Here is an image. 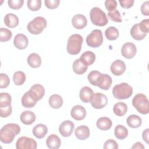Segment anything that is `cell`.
<instances>
[{"label": "cell", "instance_id": "obj_32", "mask_svg": "<svg viewBox=\"0 0 149 149\" xmlns=\"http://www.w3.org/2000/svg\"><path fill=\"white\" fill-rule=\"evenodd\" d=\"M127 111V105L122 102H118L116 103L113 108V113L118 116H122Z\"/></svg>", "mask_w": 149, "mask_h": 149}, {"label": "cell", "instance_id": "obj_39", "mask_svg": "<svg viewBox=\"0 0 149 149\" xmlns=\"http://www.w3.org/2000/svg\"><path fill=\"white\" fill-rule=\"evenodd\" d=\"M28 8L32 11L38 10L41 6V0H29L27 2Z\"/></svg>", "mask_w": 149, "mask_h": 149}, {"label": "cell", "instance_id": "obj_40", "mask_svg": "<svg viewBox=\"0 0 149 149\" xmlns=\"http://www.w3.org/2000/svg\"><path fill=\"white\" fill-rule=\"evenodd\" d=\"M108 17L112 21L120 23L122 22L121 15L119 12V10L115 9L112 11L108 12Z\"/></svg>", "mask_w": 149, "mask_h": 149}, {"label": "cell", "instance_id": "obj_35", "mask_svg": "<svg viewBox=\"0 0 149 149\" xmlns=\"http://www.w3.org/2000/svg\"><path fill=\"white\" fill-rule=\"evenodd\" d=\"M26 79V74L22 71H17L13 74V80L16 86L22 85L25 82Z\"/></svg>", "mask_w": 149, "mask_h": 149}, {"label": "cell", "instance_id": "obj_49", "mask_svg": "<svg viewBox=\"0 0 149 149\" xmlns=\"http://www.w3.org/2000/svg\"><path fill=\"white\" fill-rule=\"evenodd\" d=\"M141 12L143 15H149V2L148 1L144 2L141 6Z\"/></svg>", "mask_w": 149, "mask_h": 149}, {"label": "cell", "instance_id": "obj_23", "mask_svg": "<svg viewBox=\"0 0 149 149\" xmlns=\"http://www.w3.org/2000/svg\"><path fill=\"white\" fill-rule=\"evenodd\" d=\"M21 102L23 107L26 108H30L35 106L37 101L33 98L28 91L26 92L22 96Z\"/></svg>", "mask_w": 149, "mask_h": 149}, {"label": "cell", "instance_id": "obj_3", "mask_svg": "<svg viewBox=\"0 0 149 149\" xmlns=\"http://www.w3.org/2000/svg\"><path fill=\"white\" fill-rule=\"evenodd\" d=\"M83 37L78 34H74L70 36L68 40L67 51L70 55L78 54L81 49Z\"/></svg>", "mask_w": 149, "mask_h": 149}, {"label": "cell", "instance_id": "obj_13", "mask_svg": "<svg viewBox=\"0 0 149 149\" xmlns=\"http://www.w3.org/2000/svg\"><path fill=\"white\" fill-rule=\"evenodd\" d=\"M30 95L37 101L40 100L45 94L44 87L39 84H36L32 86L29 91Z\"/></svg>", "mask_w": 149, "mask_h": 149}, {"label": "cell", "instance_id": "obj_9", "mask_svg": "<svg viewBox=\"0 0 149 149\" xmlns=\"http://www.w3.org/2000/svg\"><path fill=\"white\" fill-rule=\"evenodd\" d=\"M90 103L94 108L101 109L107 105L108 98L105 94L101 93H97L94 94Z\"/></svg>", "mask_w": 149, "mask_h": 149}, {"label": "cell", "instance_id": "obj_31", "mask_svg": "<svg viewBox=\"0 0 149 149\" xmlns=\"http://www.w3.org/2000/svg\"><path fill=\"white\" fill-rule=\"evenodd\" d=\"M126 122L129 127L132 128H137L141 126L142 120L141 118L137 115H131L127 117Z\"/></svg>", "mask_w": 149, "mask_h": 149}, {"label": "cell", "instance_id": "obj_8", "mask_svg": "<svg viewBox=\"0 0 149 149\" xmlns=\"http://www.w3.org/2000/svg\"><path fill=\"white\" fill-rule=\"evenodd\" d=\"M37 147L36 141L30 137H20L16 143L17 149H36Z\"/></svg>", "mask_w": 149, "mask_h": 149}, {"label": "cell", "instance_id": "obj_48", "mask_svg": "<svg viewBox=\"0 0 149 149\" xmlns=\"http://www.w3.org/2000/svg\"><path fill=\"white\" fill-rule=\"evenodd\" d=\"M119 2L122 8L127 9L133 6L134 1V0H119Z\"/></svg>", "mask_w": 149, "mask_h": 149}, {"label": "cell", "instance_id": "obj_33", "mask_svg": "<svg viewBox=\"0 0 149 149\" xmlns=\"http://www.w3.org/2000/svg\"><path fill=\"white\" fill-rule=\"evenodd\" d=\"M114 134L115 137L119 139L123 140L128 135L127 129L122 125H118L114 129Z\"/></svg>", "mask_w": 149, "mask_h": 149}, {"label": "cell", "instance_id": "obj_36", "mask_svg": "<svg viewBox=\"0 0 149 149\" xmlns=\"http://www.w3.org/2000/svg\"><path fill=\"white\" fill-rule=\"evenodd\" d=\"M112 80L108 74H102L101 81L98 87H99L102 90H107L110 88L112 84Z\"/></svg>", "mask_w": 149, "mask_h": 149}, {"label": "cell", "instance_id": "obj_30", "mask_svg": "<svg viewBox=\"0 0 149 149\" xmlns=\"http://www.w3.org/2000/svg\"><path fill=\"white\" fill-rule=\"evenodd\" d=\"M130 35L132 37L136 40H143L147 34L142 32L139 26V23L134 24L130 30Z\"/></svg>", "mask_w": 149, "mask_h": 149}, {"label": "cell", "instance_id": "obj_24", "mask_svg": "<svg viewBox=\"0 0 149 149\" xmlns=\"http://www.w3.org/2000/svg\"><path fill=\"white\" fill-rule=\"evenodd\" d=\"M19 19L17 16L12 13H8L4 17V23L6 26L9 28H15L19 24Z\"/></svg>", "mask_w": 149, "mask_h": 149}, {"label": "cell", "instance_id": "obj_21", "mask_svg": "<svg viewBox=\"0 0 149 149\" xmlns=\"http://www.w3.org/2000/svg\"><path fill=\"white\" fill-rule=\"evenodd\" d=\"M102 74L97 70H92L88 74L87 78L91 84L98 86L101 81Z\"/></svg>", "mask_w": 149, "mask_h": 149}, {"label": "cell", "instance_id": "obj_38", "mask_svg": "<svg viewBox=\"0 0 149 149\" xmlns=\"http://www.w3.org/2000/svg\"><path fill=\"white\" fill-rule=\"evenodd\" d=\"M12 36V31L6 28L1 27L0 29V41L1 42H6L10 40Z\"/></svg>", "mask_w": 149, "mask_h": 149}, {"label": "cell", "instance_id": "obj_41", "mask_svg": "<svg viewBox=\"0 0 149 149\" xmlns=\"http://www.w3.org/2000/svg\"><path fill=\"white\" fill-rule=\"evenodd\" d=\"M8 6L12 9H19L21 8L24 3L23 0H9Z\"/></svg>", "mask_w": 149, "mask_h": 149}, {"label": "cell", "instance_id": "obj_7", "mask_svg": "<svg viewBox=\"0 0 149 149\" xmlns=\"http://www.w3.org/2000/svg\"><path fill=\"white\" fill-rule=\"evenodd\" d=\"M87 44L93 48H97L101 45L103 42V36L101 30L98 29L93 30L86 37Z\"/></svg>", "mask_w": 149, "mask_h": 149}, {"label": "cell", "instance_id": "obj_16", "mask_svg": "<svg viewBox=\"0 0 149 149\" xmlns=\"http://www.w3.org/2000/svg\"><path fill=\"white\" fill-rule=\"evenodd\" d=\"M72 24L75 29H82L87 26V20L84 15L77 14L72 17Z\"/></svg>", "mask_w": 149, "mask_h": 149}, {"label": "cell", "instance_id": "obj_51", "mask_svg": "<svg viewBox=\"0 0 149 149\" xmlns=\"http://www.w3.org/2000/svg\"><path fill=\"white\" fill-rule=\"evenodd\" d=\"M132 148H144V146L140 142H136L134 144V145L132 147Z\"/></svg>", "mask_w": 149, "mask_h": 149}, {"label": "cell", "instance_id": "obj_47", "mask_svg": "<svg viewBox=\"0 0 149 149\" xmlns=\"http://www.w3.org/2000/svg\"><path fill=\"white\" fill-rule=\"evenodd\" d=\"M105 6L109 12L114 10L117 7V2L115 0H107L105 1Z\"/></svg>", "mask_w": 149, "mask_h": 149}, {"label": "cell", "instance_id": "obj_28", "mask_svg": "<svg viewBox=\"0 0 149 149\" xmlns=\"http://www.w3.org/2000/svg\"><path fill=\"white\" fill-rule=\"evenodd\" d=\"M49 104L54 109H58L62 107L63 103L62 97L58 94H53L49 98Z\"/></svg>", "mask_w": 149, "mask_h": 149}, {"label": "cell", "instance_id": "obj_15", "mask_svg": "<svg viewBox=\"0 0 149 149\" xmlns=\"http://www.w3.org/2000/svg\"><path fill=\"white\" fill-rule=\"evenodd\" d=\"M15 47L19 49H24L27 48L29 44V40L26 35L23 34H17L13 40Z\"/></svg>", "mask_w": 149, "mask_h": 149}, {"label": "cell", "instance_id": "obj_25", "mask_svg": "<svg viewBox=\"0 0 149 149\" xmlns=\"http://www.w3.org/2000/svg\"><path fill=\"white\" fill-rule=\"evenodd\" d=\"M97 127L101 130H108L112 125V120L107 117H101L96 122Z\"/></svg>", "mask_w": 149, "mask_h": 149}, {"label": "cell", "instance_id": "obj_20", "mask_svg": "<svg viewBox=\"0 0 149 149\" xmlns=\"http://www.w3.org/2000/svg\"><path fill=\"white\" fill-rule=\"evenodd\" d=\"M74 134L78 139L81 140H86L90 136V129L86 125H81L75 129Z\"/></svg>", "mask_w": 149, "mask_h": 149}, {"label": "cell", "instance_id": "obj_2", "mask_svg": "<svg viewBox=\"0 0 149 149\" xmlns=\"http://www.w3.org/2000/svg\"><path fill=\"white\" fill-rule=\"evenodd\" d=\"M112 94L118 100L129 98L133 94V88L127 83H122L115 85L112 90Z\"/></svg>", "mask_w": 149, "mask_h": 149}, {"label": "cell", "instance_id": "obj_46", "mask_svg": "<svg viewBox=\"0 0 149 149\" xmlns=\"http://www.w3.org/2000/svg\"><path fill=\"white\" fill-rule=\"evenodd\" d=\"M139 26L142 32L147 34L149 31V20L148 19L143 20L139 23Z\"/></svg>", "mask_w": 149, "mask_h": 149}, {"label": "cell", "instance_id": "obj_1", "mask_svg": "<svg viewBox=\"0 0 149 149\" xmlns=\"http://www.w3.org/2000/svg\"><path fill=\"white\" fill-rule=\"evenodd\" d=\"M20 132V127L16 123H8L3 126L0 130V140L5 144H9L13 141L16 136Z\"/></svg>", "mask_w": 149, "mask_h": 149}, {"label": "cell", "instance_id": "obj_6", "mask_svg": "<svg viewBox=\"0 0 149 149\" xmlns=\"http://www.w3.org/2000/svg\"><path fill=\"white\" fill-rule=\"evenodd\" d=\"M132 104L139 113L143 115L148 113V100L144 94L141 93L136 94L132 100Z\"/></svg>", "mask_w": 149, "mask_h": 149}, {"label": "cell", "instance_id": "obj_22", "mask_svg": "<svg viewBox=\"0 0 149 149\" xmlns=\"http://www.w3.org/2000/svg\"><path fill=\"white\" fill-rule=\"evenodd\" d=\"M48 133V128L44 124L39 123L33 129V134L37 139H42Z\"/></svg>", "mask_w": 149, "mask_h": 149}, {"label": "cell", "instance_id": "obj_50", "mask_svg": "<svg viewBox=\"0 0 149 149\" xmlns=\"http://www.w3.org/2000/svg\"><path fill=\"white\" fill-rule=\"evenodd\" d=\"M148 132H149V129L147 128L146 130H144L143 132L142 133V137L143 139L144 140V141H145L146 142L147 144H148Z\"/></svg>", "mask_w": 149, "mask_h": 149}, {"label": "cell", "instance_id": "obj_37", "mask_svg": "<svg viewBox=\"0 0 149 149\" xmlns=\"http://www.w3.org/2000/svg\"><path fill=\"white\" fill-rule=\"evenodd\" d=\"M11 101L12 98L9 94L7 93H1L0 94V107L10 105Z\"/></svg>", "mask_w": 149, "mask_h": 149}, {"label": "cell", "instance_id": "obj_26", "mask_svg": "<svg viewBox=\"0 0 149 149\" xmlns=\"http://www.w3.org/2000/svg\"><path fill=\"white\" fill-rule=\"evenodd\" d=\"M27 61L29 65L33 68H37L41 65V57L36 53L30 54L27 58Z\"/></svg>", "mask_w": 149, "mask_h": 149}, {"label": "cell", "instance_id": "obj_45", "mask_svg": "<svg viewBox=\"0 0 149 149\" xmlns=\"http://www.w3.org/2000/svg\"><path fill=\"white\" fill-rule=\"evenodd\" d=\"M45 6L49 9H54L58 7L60 1L59 0H45Z\"/></svg>", "mask_w": 149, "mask_h": 149}, {"label": "cell", "instance_id": "obj_27", "mask_svg": "<svg viewBox=\"0 0 149 149\" xmlns=\"http://www.w3.org/2000/svg\"><path fill=\"white\" fill-rule=\"evenodd\" d=\"M95 55L94 52L88 51L81 54L80 59L86 66L91 65L95 60Z\"/></svg>", "mask_w": 149, "mask_h": 149}, {"label": "cell", "instance_id": "obj_4", "mask_svg": "<svg viewBox=\"0 0 149 149\" xmlns=\"http://www.w3.org/2000/svg\"><path fill=\"white\" fill-rule=\"evenodd\" d=\"M47 26L46 19L42 16H37L28 23L27 29L31 34L37 35L42 33Z\"/></svg>", "mask_w": 149, "mask_h": 149}, {"label": "cell", "instance_id": "obj_42", "mask_svg": "<svg viewBox=\"0 0 149 149\" xmlns=\"http://www.w3.org/2000/svg\"><path fill=\"white\" fill-rule=\"evenodd\" d=\"M10 83L8 76L5 73L0 74V88H4L7 87Z\"/></svg>", "mask_w": 149, "mask_h": 149}, {"label": "cell", "instance_id": "obj_11", "mask_svg": "<svg viewBox=\"0 0 149 149\" xmlns=\"http://www.w3.org/2000/svg\"><path fill=\"white\" fill-rule=\"evenodd\" d=\"M74 130V124L73 123L69 120H65L61 123L59 127V132L61 135L63 137H69L70 136Z\"/></svg>", "mask_w": 149, "mask_h": 149}, {"label": "cell", "instance_id": "obj_43", "mask_svg": "<svg viewBox=\"0 0 149 149\" xmlns=\"http://www.w3.org/2000/svg\"><path fill=\"white\" fill-rule=\"evenodd\" d=\"M103 148L104 149H118V144L114 140L109 139L105 142Z\"/></svg>", "mask_w": 149, "mask_h": 149}, {"label": "cell", "instance_id": "obj_29", "mask_svg": "<svg viewBox=\"0 0 149 149\" xmlns=\"http://www.w3.org/2000/svg\"><path fill=\"white\" fill-rule=\"evenodd\" d=\"M73 70L77 74H82L84 73L88 68V66L84 64L80 58L77 59L74 61L72 65Z\"/></svg>", "mask_w": 149, "mask_h": 149}, {"label": "cell", "instance_id": "obj_5", "mask_svg": "<svg viewBox=\"0 0 149 149\" xmlns=\"http://www.w3.org/2000/svg\"><path fill=\"white\" fill-rule=\"evenodd\" d=\"M90 17L92 23L97 26H104L108 22L105 13L98 7H94L91 9Z\"/></svg>", "mask_w": 149, "mask_h": 149}, {"label": "cell", "instance_id": "obj_17", "mask_svg": "<svg viewBox=\"0 0 149 149\" xmlns=\"http://www.w3.org/2000/svg\"><path fill=\"white\" fill-rule=\"evenodd\" d=\"M94 94V91L90 87L84 86L80 89L79 97L83 102L85 103H88L90 102Z\"/></svg>", "mask_w": 149, "mask_h": 149}, {"label": "cell", "instance_id": "obj_10", "mask_svg": "<svg viewBox=\"0 0 149 149\" xmlns=\"http://www.w3.org/2000/svg\"><path fill=\"white\" fill-rule=\"evenodd\" d=\"M137 52L136 45L130 42L125 43L122 47L121 53L122 56L126 59L133 58Z\"/></svg>", "mask_w": 149, "mask_h": 149}, {"label": "cell", "instance_id": "obj_19", "mask_svg": "<svg viewBox=\"0 0 149 149\" xmlns=\"http://www.w3.org/2000/svg\"><path fill=\"white\" fill-rule=\"evenodd\" d=\"M46 144L49 148L58 149L61 146V140L57 135L52 134L47 137L46 140Z\"/></svg>", "mask_w": 149, "mask_h": 149}, {"label": "cell", "instance_id": "obj_34", "mask_svg": "<svg viewBox=\"0 0 149 149\" xmlns=\"http://www.w3.org/2000/svg\"><path fill=\"white\" fill-rule=\"evenodd\" d=\"M106 38L109 40H115L119 36L118 30L114 26H109L105 31Z\"/></svg>", "mask_w": 149, "mask_h": 149}, {"label": "cell", "instance_id": "obj_14", "mask_svg": "<svg viewBox=\"0 0 149 149\" xmlns=\"http://www.w3.org/2000/svg\"><path fill=\"white\" fill-rule=\"evenodd\" d=\"M86 110L81 105H76L74 106L70 111L71 116L76 120H81L86 116Z\"/></svg>", "mask_w": 149, "mask_h": 149}, {"label": "cell", "instance_id": "obj_12", "mask_svg": "<svg viewBox=\"0 0 149 149\" xmlns=\"http://www.w3.org/2000/svg\"><path fill=\"white\" fill-rule=\"evenodd\" d=\"M126 65L125 62L120 59L113 61L110 67L112 73L115 76H120L126 70Z\"/></svg>", "mask_w": 149, "mask_h": 149}, {"label": "cell", "instance_id": "obj_18", "mask_svg": "<svg viewBox=\"0 0 149 149\" xmlns=\"http://www.w3.org/2000/svg\"><path fill=\"white\" fill-rule=\"evenodd\" d=\"M20 119L23 124L30 125L34 122L36 119V116L35 113L31 111H25L21 113Z\"/></svg>", "mask_w": 149, "mask_h": 149}, {"label": "cell", "instance_id": "obj_44", "mask_svg": "<svg viewBox=\"0 0 149 149\" xmlns=\"http://www.w3.org/2000/svg\"><path fill=\"white\" fill-rule=\"evenodd\" d=\"M12 113L11 105L4 107H0V116L2 118H6Z\"/></svg>", "mask_w": 149, "mask_h": 149}]
</instances>
